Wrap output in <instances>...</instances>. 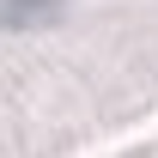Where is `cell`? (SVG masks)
I'll return each mask as SVG.
<instances>
[{
    "label": "cell",
    "mask_w": 158,
    "mask_h": 158,
    "mask_svg": "<svg viewBox=\"0 0 158 158\" xmlns=\"http://www.w3.org/2000/svg\"><path fill=\"white\" fill-rule=\"evenodd\" d=\"M55 12V0H6V24L24 31V19H49Z\"/></svg>",
    "instance_id": "obj_1"
}]
</instances>
